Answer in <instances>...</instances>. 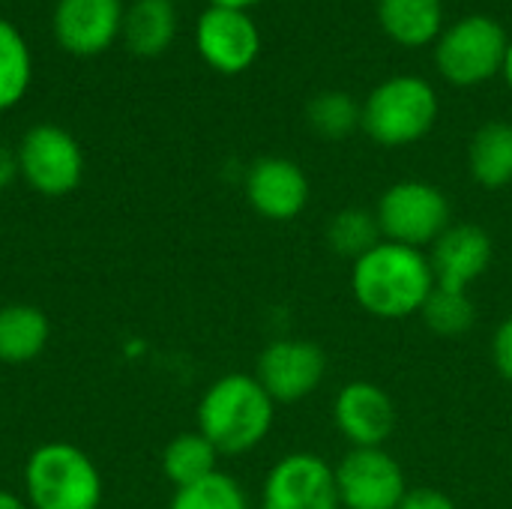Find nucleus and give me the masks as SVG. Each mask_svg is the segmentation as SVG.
<instances>
[{
    "instance_id": "1",
    "label": "nucleus",
    "mask_w": 512,
    "mask_h": 509,
    "mask_svg": "<svg viewBox=\"0 0 512 509\" xmlns=\"http://www.w3.org/2000/svg\"><path fill=\"white\" fill-rule=\"evenodd\" d=\"M354 297L375 318H408L423 309L435 288L432 264L420 249L378 243L354 264Z\"/></svg>"
},
{
    "instance_id": "2",
    "label": "nucleus",
    "mask_w": 512,
    "mask_h": 509,
    "mask_svg": "<svg viewBox=\"0 0 512 509\" xmlns=\"http://www.w3.org/2000/svg\"><path fill=\"white\" fill-rule=\"evenodd\" d=\"M273 426V399L252 375H225L207 387L198 405V432L219 453L258 447Z\"/></svg>"
},
{
    "instance_id": "3",
    "label": "nucleus",
    "mask_w": 512,
    "mask_h": 509,
    "mask_svg": "<svg viewBox=\"0 0 512 509\" xmlns=\"http://www.w3.org/2000/svg\"><path fill=\"white\" fill-rule=\"evenodd\" d=\"M24 504L30 509H99L102 474L81 447L48 441L24 462Z\"/></svg>"
},
{
    "instance_id": "4",
    "label": "nucleus",
    "mask_w": 512,
    "mask_h": 509,
    "mask_svg": "<svg viewBox=\"0 0 512 509\" xmlns=\"http://www.w3.org/2000/svg\"><path fill=\"white\" fill-rule=\"evenodd\" d=\"M438 120V96L429 81L417 75H396L381 81L363 105V129L384 147H405L420 141Z\"/></svg>"
},
{
    "instance_id": "5",
    "label": "nucleus",
    "mask_w": 512,
    "mask_h": 509,
    "mask_svg": "<svg viewBox=\"0 0 512 509\" xmlns=\"http://www.w3.org/2000/svg\"><path fill=\"white\" fill-rule=\"evenodd\" d=\"M507 51L510 39L495 18L468 15L438 36L435 63L450 84L477 87L504 72Z\"/></svg>"
},
{
    "instance_id": "6",
    "label": "nucleus",
    "mask_w": 512,
    "mask_h": 509,
    "mask_svg": "<svg viewBox=\"0 0 512 509\" xmlns=\"http://www.w3.org/2000/svg\"><path fill=\"white\" fill-rule=\"evenodd\" d=\"M18 177L24 183L45 195V198H63L72 189H78L84 177V153L72 132H66L57 123H36L24 132L18 150Z\"/></svg>"
},
{
    "instance_id": "7",
    "label": "nucleus",
    "mask_w": 512,
    "mask_h": 509,
    "mask_svg": "<svg viewBox=\"0 0 512 509\" xmlns=\"http://www.w3.org/2000/svg\"><path fill=\"white\" fill-rule=\"evenodd\" d=\"M378 225L390 243L420 249L450 228V204L444 192L423 180H402L381 195Z\"/></svg>"
},
{
    "instance_id": "8",
    "label": "nucleus",
    "mask_w": 512,
    "mask_h": 509,
    "mask_svg": "<svg viewBox=\"0 0 512 509\" xmlns=\"http://www.w3.org/2000/svg\"><path fill=\"white\" fill-rule=\"evenodd\" d=\"M336 486L345 509H399L408 495L402 468L381 447H354L336 468Z\"/></svg>"
},
{
    "instance_id": "9",
    "label": "nucleus",
    "mask_w": 512,
    "mask_h": 509,
    "mask_svg": "<svg viewBox=\"0 0 512 509\" xmlns=\"http://www.w3.org/2000/svg\"><path fill=\"white\" fill-rule=\"evenodd\" d=\"M195 45L207 66L222 75H240L255 63L261 51V33L246 9L210 6L198 18Z\"/></svg>"
},
{
    "instance_id": "10",
    "label": "nucleus",
    "mask_w": 512,
    "mask_h": 509,
    "mask_svg": "<svg viewBox=\"0 0 512 509\" xmlns=\"http://www.w3.org/2000/svg\"><path fill=\"white\" fill-rule=\"evenodd\" d=\"M336 471L312 453L285 456L264 483V509H339Z\"/></svg>"
},
{
    "instance_id": "11",
    "label": "nucleus",
    "mask_w": 512,
    "mask_h": 509,
    "mask_svg": "<svg viewBox=\"0 0 512 509\" xmlns=\"http://www.w3.org/2000/svg\"><path fill=\"white\" fill-rule=\"evenodd\" d=\"M324 372L327 360L318 345L303 339H279L258 357L255 378L273 402H297L321 384Z\"/></svg>"
},
{
    "instance_id": "12",
    "label": "nucleus",
    "mask_w": 512,
    "mask_h": 509,
    "mask_svg": "<svg viewBox=\"0 0 512 509\" xmlns=\"http://www.w3.org/2000/svg\"><path fill=\"white\" fill-rule=\"evenodd\" d=\"M123 12V0H57L54 36L72 54H99L117 39Z\"/></svg>"
},
{
    "instance_id": "13",
    "label": "nucleus",
    "mask_w": 512,
    "mask_h": 509,
    "mask_svg": "<svg viewBox=\"0 0 512 509\" xmlns=\"http://www.w3.org/2000/svg\"><path fill=\"white\" fill-rule=\"evenodd\" d=\"M246 198L264 219L288 222L303 213L309 201V180L300 165L282 156L258 159L246 177Z\"/></svg>"
},
{
    "instance_id": "14",
    "label": "nucleus",
    "mask_w": 512,
    "mask_h": 509,
    "mask_svg": "<svg viewBox=\"0 0 512 509\" xmlns=\"http://www.w3.org/2000/svg\"><path fill=\"white\" fill-rule=\"evenodd\" d=\"M336 426L339 432L354 444V447H381L393 429H396V408L393 399L369 384V381H354L336 396Z\"/></svg>"
},
{
    "instance_id": "15",
    "label": "nucleus",
    "mask_w": 512,
    "mask_h": 509,
    "mask_svg": "<svg viewBox=\"0 0 512 509\" xmlns=\"http://www.w3.org/2000/svg\"><path fill=\"white\" fill-rule=\"evenodd\" d=\"M492 261V240L477 225H453L432 243V276L438 288L465 291L486 273Z\"/></svg>"
},
{
    "instance_id": "16",
    "label": "nucleus",
    "mask_w": 512,
    "mask_h": 509,
    "mask_svg": "<svg viewBox=\"0 0 512 509\" xmlns=\"http://www.w3.org/2000/svg\"><path fill=\"white\" fill-rule=\"evenodd\" d=\"M51 336L48 315L30 303H9L0 306V363L24 366L33 363Z\"/></svg>"
},
{
    "instance_id": "17",
    "label": "nucleus",
    "mask_w": 512,
    "mask_h": 509,
    "mask_svg": "<svg viewBox=\"0 0 512 509\" xmlns=\"http://www.w3.org/2000/svg\"><path fill=\"white\" fill-rule=\"evenodd\" d=\"M378 21L393 42L405 48H420L441 36L444 3L441 0H378Z\"/></svg>"
},
{
    "instance_id": "18",
    "label": "nucleus",
    "mask_w": 512,
    "mask_h": 509,
    "mask_svg": "<svg viewBox=\"0 0 512 509\" xmlns=\"http://www.w3.org/2000/svg\"><path fill=\"white\" fill-rule=\"evenodd\" d=\"M177 33V12L171 0H135L123 12L120 36L129 51L141 57L162 54Z\"/></svg>"
},
{
    "instance_id": "19",
    "label": "nucleus",
    "mask_w": 512,
    "mask_h": 509,
    "mask_svg": "<svg viewBox=\"0 0 512 509\" xmlns=\"http://www.w3.org/2000/svg\"><path fill=\"white\" fill-rule=\"evenodd\" d=\"M471 174L486 189H501L512 180V126L492 120L471 141Z\"/></svg>"
},
{
    "instance_id": "20",
    "label": "nucleus",
    "mask_w": 512,
    "mask_h": 509,
    "mask_svg": "<svg viewBox=\"0 0 512 509\" xmlns=\"http://www.w3.org/2000/svg\"><path fill=\"white\" fill-rule=\"evenodd\" d=\"M219 450L201 432L177 435L162 453V474L174 483V489L195 486L216 474Z\"/></svg>"
},
{
    "instance_id": "21",
    "label": "nucleus",
    "mask_w": 512,
    "mask_h": 509,
    "mask_svg": "<svg viewBox=\"0 0 512 509\" xmlns=\"http://www.w3.org/2000/svg\"><path fill=\"white\" fill-rule=\"evenodd\" d=\"M33 78V57L21 30L0 18V111L18 105Z\"/></svg>"
},
{
    "instance_id": "22",
    "label": "nucleus",
    "mask_w": 512,
    "mask_h": 509,
    "mask_svg": "<svg viewBox=\"0 0 512 509\" xmlns=\"http://www.w3.org/2000/svg\"><path fill=\"white\" fill-rule=\"evenodd\" d=\"M309 126L321 135V138H348L357 126H363V108L339 90H327L321 96H315L306 108Z\"/></svg>"
},
{
    "instance_id": "23",
    "label": "nucleus",
    "mask_w": 512,
    "mask_h": 509,
    "mask_svg": "<svg viewBox=\"0 0 512 509\" xmlns=\"http://www.w3.org/2000/svg\"><path fill=\"white\" fill-rule=\"evenodd\" d=\"M378 237H381L378 216L357 210V207L336 213L327 228V240H330L333 252L345 255V258H363L369 249H375L381 243Z\"/></svg>"
},
{
    "instance_id": "24",
    "label": "nucleus",
    "mask_w": 512,
    "mask_h": 509,
    "mask_svg": "<svg viewBox=\"0 0 512 509\" xmlns=\"http://www.w3.org/2000/svg\"><path fill=\"white\" fill-rule=\"evenodd\" d=\"M423 321L438 336H462L474 327V303L465 291L450 288H432L429 300L423 303Z\"/></svg>"
},
{
    "instance_id": "25",
    "label": "nucleus",
    "mask_w": 512,
    "mask_h": 509,
    "mask_svg": "<svg viewBox=\"0 0 512 509\" xmlns=\"http://www.w3.org/2000/svg\"><path fill=\"white\" fill-rule=\"evenodd\" d=\"M171 509H249L243 489L228 474H213L195 486L177 489Z\"/></svg>"
},
{
    "instance_id": "26",
    "label": "nucleus",
    "mask_w": 512,
    "mask_h": 509,
    "mask_svg": "<svg viewBox=\"0 0 512 509\" xmlns=\"http://www.w3.org/2000/svg\"><path fill=\"white\" fill-rule=\"evenodd\" d=\"M492 354H495V366L501 369V375L512 384V318H507L492 342Z\"/></svg>"
},
{
    "instance_id": "27",
    "label": "nucleus",
    "mask_w": 512,
    "mask_h": 509,
    "mask_svg": "<svg viewBox=\"0 0 512 509\" xmlns=\"http://www.w3.org/2000/svg\"><path fill=\"white\" fill-rule=\"evenodd\" d=\"M399 509H456V504L435 489H417V492H408L402 498Z\"/></svg>"
},
{
    "instance_id": "28",
    "label": "nucleus",
    "mask_w": 512,
    "mask_h": 509,
    "mask_svg": "<svg viewBox=\"0 0 512 509\" xmlns=\"http://www.w3.org/2000/svg\"><path fill=\"white\" fill-rule=\"evenodd\" d=\"M15 177H18V156H15V150L0 144V192L9 189Z\"/></svg>"
},
{
    "instance_id": "29",
    "label": "nucleus",
    "mask_w": 512,
    "mask_h": 509,
    "mask_svg": "<svg viewBox=\"0 0 512 509\" xmlns=\"http://www.w3.org/2000/svg\"><path fill=\"white\" fill-rule=\"evenodd\" d=\"M0 509H30L18 495H12V492H6V489H0Z\"/></svg>"
},
{
    "instance_id": "30",
    "label": "nucleus",
    "mask_w": 512,
    "mask_h": 509,
    "mask_svg": "<svg viewBox=\"0 0 512 509\" xmlns=\"http://www.w3.org/2000/svg\"><path fill=\"white\" fill-rule=\"evenodd\" d=\"M261 0H210V6H228V9H249Z\"/></svg>"
},
{
    "instance_id": "31",
    "label": "nucleus",
    "mask_w": 512,
    "mask_h": 509,
    "mask_svg": "<svg viewBox=\"0 0 512 509\" xmlns=\"http://www.w3.org/2000/svg\"><path fill=\"white\" fill-rule=\"evenodd\" d=\"M504 75H507V81H510V87H512V42H510V51H507V60H504Z\"/></svg>"
}]
</instances>
